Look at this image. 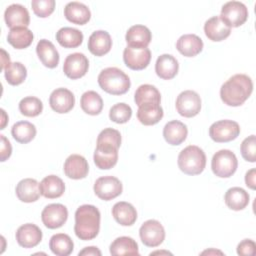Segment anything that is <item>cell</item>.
<instances>
[{
	"instance_id": "obj_9",
	"label": "cell",
	"mask_w": 256,
	"mask_h": 256,
	"mask_svg": "<svg viewBox=\"0 0 256 256\" xmlns=\"http://www.w3.org/2000/svg\"><path fill=\"white\" fill-rule=\"evenodd\" d=\"M177 112L186 118L196 116L201 110V98L193 90H185L181 92L176 99Z\"/></svg>"
},
{
	"instance_id": "obj_28",
	"label": "cell",
	"mask_w": 256,
	"mask_h": 256,
	"mask_svg": "<svg viewBox=\"0 0 256 256\" xmlns=\"http://www.w3.org/2000/svg\"><path fill=\"white\" fill-rule=\"evenodd\" d=\"M112 216L120 225L131 226L137 220V211L132 204L120 201L112 207Z\"/></svg>"
},
{
	"instance_id": "obj_10",
	"label": "cell",
	"mask_w": 256,
	"mask_h": 256,
	"mask_svg": "<svg viewBox=\"0 0 256 256\" xmlns=\"http://www.w3.org/2000/svg\"><path fill=\"white\" fill-rule=\"evenodd\" d=\"M93 189L98 198L110 201L122 193L123 186L121 181L114 176H102L95 181Z\"/></svg>"
},
{
	"instance_id": "obj_35",
	"label": "cell",
	"mask_w": 256,
	"mask_h": 256,
	"mask_svg": "<svg viewBox=\"0 0 256 256\" xmlns=\"http://www.w3.org/2000/svg\"><path fill=\"white\" fill-rule=\"evenodd\" d=\"M134 101L138 107L146 103L160 104L161 94L155 86L151 84H143L136 89L134 94Z\"/></svg>"
},
{
	"instance_id": "obj_24",
	"label": "cell",
	"mask_w": 256,
	"mask_h": 256,
	"mask_svg": "<svg viewBox=\"0 0 256 256\" xmlns=\"http://www.w3.org/2000/svg\"><path fill=\"white\" fill-rule=\"evenodd\" d=\"M188 135L187 126L178 120H172L165 124L163 128V137L165 141L173 146L180 145Z\"/></svg>"
},
{
	"instance_id": "obj_48",
	"label": "cell",
	"mask_w": 256,
	"mask_h": 256,
	"mask_svg": "<svg viewBox=\"0 0 256 256\" xmlns=\"http://www.w3.org/2000/svg\"><path fill=\"white\" fill-rule=\"evenodd\" d=\"M79 256H101V251L95 247V246H89V247H85L83 250H81L78 253Z\"/></svg>"
},
{
	"instance_id": "obj_14",
	"label": "cell",
	"mask_w": 256,
	"mask_h": 256,
	"mask_svg": "<svg viewBox=\"0 0 256 256\" xmlns=\"http://www.w3.org/2000/svg\"><path fill=\"white\" fill-rule=\"evenodd\" d=\"M94 151V163L101 170H108L114 167L118 161V148L109 144L96 143Z\"/></svg>"
},
{
	"instance_id": "obj_45",
	"label": "cell",
	"mask_w": 256,
	"mask_h": 256,
	"mask_svg": "<svg viewBox=\"0 0 256 256\" xmlns=\"http://www.w3.org/2000/svg\"><path fill=\"white\" fill-rule=\"evenodd\" d=\"M255 250H256V244L251 239H244L237 246V254L242 256L254 255Z\"/></svg>"
},
{
	"instance_id": "obj_18",
	"label": "cell",
	"mask_w": 256,
	"mask_h": 256,
	"mask_svg": "<svg viewBox=\"0 0 256 256\" xmlns=\"http://www.w3.org/2000/svg\"><path fill=\"white\" fill-rule=\"evenodd\" d=\"M4 20L10 29L15 27H27L30 23V16L27 8L21 4H11L4 12Z\"/></svg>"
},
{
	"instance_id": "obj_47",
	"label": "cell",
	"mask_w": 256,
	"mask_h": 256,
	"mask_svg": "<svg viewBox=\"0 0 256 256\" xmlns=\"http://www.w3.org/2000/svg\"><path fill=\"white\" fill-rule=\"evenodd\" d=\"M256 169L252 168L245 174V184L252 190L256 188Z\"/></svg>"
},
{
	"instance_id": "obj_7",
	"label": "cell",
	"mask_w": 256,
	"mask_h": 256,
	"mask_svg": "<svg viewBox=\"0 0 256 256\" xmlns=\"http://www.w3.org/2000/svg\"><path fill=\"white\" fill-rule=\"evenodd\" d=\"M220 18L231 28L243 25L248 18V9L240 1H229L221 8Z\"/></svg>"
},
{
	"instance_id": "obj_37",
	"label": "cell",
	"mask_w": 256,
	"mask_h": 256,
	"mask_svg": "<svg viewBox=\"0 0 256 256\" xmlns=\"http://www.w3.org/2000/svg\"><path fill=\"white\" fill-rule=\"evenodd\" d=\"M80 106L86 114L98 115L103 109V100L96 91L89 90L82 94Z\"/></svg>"
},
{
	"instance_id": "obj_50",
	"label": "cell",
	"mask_w": 256,
	"mask_h": 256,
	"mask_svg": "<svg viewBox=\"0 0 256 256\" xmlns=\"http://www.w3.org/2000/svg\"><path fill=\"white\" fill-rule=\"evenodd\" d=\"M1 114H2V122H1V128L0 129H4L7 121H8V116L6 115V112L4 109H1Z\"/></svg>"
},
{
	"instance_id": "obj_43",
	"label": "cell",
	"mask_w": 256,
	"mask_h": 256,
	"mask_svg": "<svg viewBox=\"0 0 256 256\" xmlns=\"http://www.w3.org/2000/svg\"><path fill=\"white\" fill-rule=\"evenodd\" d=\"M242 157L248 162L256 161V137L255 135H250L245 138L240 147Z\"/></svg>"
},
{
	"instance_id": "obj_27",
	"label": "cell",
	"mask_w": 256,
	"mask_h": 256,
	"mask_svg": "<svg viewBox=\"0 0 256 256\" xmlns=\"http://www.w3.org/2000/svg\"><path fill=\"white\" fill-rule=\"evenodd\" d=\"M177 50L186 57H194L203 50V41L196 34H184L176 42Z\"/></svg>"
},
{
	"instance_id": "obj_26",
	"label": "cell",
	"mask_w": 256,
	"mask_h": 256,
	"mask_svg": "<svg viewBox=\"0 0 256 256\" xmlns=\"http://www.w3.org/2000/svg\"><path fill=\"white\" fill-rule=\"evenodd\" d=\"M179 70L177 59L171 54L160 55L155 63V72L158 77L164 80L174 78Z\"/></svg>"
},
{
	"instance_id": "obj_5",
	"label": "cell",
	"mask_w": 256,
	"mask_h": 256,
	"mask_svg": "<svg viewBox=\"0 0 256 256\" xmlns=\"http://www.w3.org/2000/svg\"><path fill=\"white\" fill-rule=\"evenodd\" d=\"M237 167V157L228 149H221L212 157L211 169L213 173L220 178H229L236 172Z\"/></svg>"
},
{
	"instance_id": "obj_29",
	"label": "cell",
	"mask_w": 256,
	"mask_h": 256,
	"mask_svg": "<svg viewBox=\"0 0 256 256\" xmlns=\"http://www.w3.org/2000/svg\"><path fill=\"white\" fill-rule=\"evenodd\" d=\"M164 112L160 104L146 103L138 107L137 119L145 126L157 124L163 118Z\"/></svg>"
},
{
	"instance_id": "obj_33",
	"label": "cell",
	"mask_w": 256,
	"mask_h": 256,
	"mask_svg": "<svg viewBox=\"0 0 256 256\" xmlns=\"http://www.w3.org/2000/svg\"><path fill=\"white\" fill-rule=\"evenodd\" d=\"M56 40L64 48H76L83 42V33L72 27H62L56 33Z\"/></svg>"
},
{
	"instance_id": "obj_23",
	"label": "cell",
	"mask_w": 256,
	"mask_h": 256,
	"mask_svg": "<svg viewBox=\"0 0 256 256\" xmlns=\"http://www.w3.org/2000/svg\"><path fill=\"white\" fill-rule=\"evenodd\" d=\"M36 53L41 63L47 68H55L59 63V53L55 48L54 44L47 40L41 39L36 46Z\"/></svg>"
},
{
	"instance_id": "obj_8",
	"label": "cell",
	"mask_w": 256,
	"mask_h": 256,
	"mask_svg": "<svg viewBox=\"0 0 256 256\" xmlns=\"http://www.w3.org/2000/svg\"><path fill=\"white\" fill-rule=\"evenodd\" d=\"M139 236L145 246L157 247L165 239V229L159 221L150 219L141 225L139 229Z\"/></svg>"
},
{
	"instance_id": "obj_3",
	"label": "cell",
	"mask_w": 256,
	"mask_h": 256,
	"mask_svg": "<svg viewBox=\"0 0 256 256\" xmlns=\"http://www.w3.org/2000/svg\"><path fill=\"white\" fill-rule=\"evenodd\" d=\"M98 84L102 90L112 95L125 94L131 86L128 75L117 67L103 69L98 75Z\"/></svg>"
},
{
	"instance_id": "obj_40",
	"label": "cell",
	"mask_w": 256,
	"mask_h": 256,
	"mask_svg": "<svg viewBox=\"0 0 256 256\" xmlns=\"http://www.w3.org/2000/svg\"><path fill=\"white\" fill-rule=\"evenodd\" d=\"M43 110L42 101L34 96H27L19 102V111L22 115L27 117H36L41 114Z\"/></svg>"
},
{
	"instance_id": "obj_46",
	"label": "cell",
	"mask_w": 256,
	"mask_h": 256,
	"mask_svg": "<svg viewBox=\"0 0 256 256\" xmlns=\"http://www.w3.org/2000/svg\"><path fill=\"white\" fill-rule=\"evenodd\" d=\"M1 138V153H0V159L2 162L6 161L12 153V146L11 143L9 142V140L4 136V135H0Z\"/></svg>"
},
{
	"instance_id": "obj_22",
	"label": "cell",
	"mask_w": 256,
	"mask_h": 256,
	"mask_svg": "<svg viewBox=\"0 0 256 256\" xmlns=\"http://www.w3.org/2000/svg\"><path fill=\"white\" fill-rule=\"evenodd\" d=\"M152 39L151 31L144 25H133L131 26L125 35V40L128 46L145 48L147 47Z\"/></svg>"
},
{
	"instance_id": "obj_32",
	"label": "cell",
	"mask_w": 256,
	"mask_h": 256,
	"mask_svg": "<svg viewBox=\"0 0 256 256\" xmlns=\"http://www.w3.org/2000/svg\"><path fill=\"white\" fill-rule=\"evenodd\" d=\"M34 35L27 27H15L9 30L7 35L8 43L15 49H25L33 42Z\"/></svg>"
},
{
	"instance_id": "obj_16",
	"label": "cell",
	"mask_w": 256,
	"mask_h": 256,
	"mask_svg": "<svg viewBox=\"0 0 256 256\" xmlns=\"http://www.w3.org/2000/svg\"><path fill=\"white\" fill-rule=\"evenodd\" d=\"M16 240L23 248H33L41 242L42 231L33 223L23 224L16 231Z\"/></svg>"
},
{
	"instance_id": "obj_2",
	"label": "cell",
	"mask_w": 256,
	"mask_h": 256,
	"mask_svg": "<svg viewBox=\"0 0 256 256\" xmlns=\"http://www.w3.org/2000/svg\"><path fill=\"white\" fill-rule=\"evenodd\" d=\"M101 214L94 205L84 204L77 208L75 212L74 232L80 240L94 239L100 230Z\"/></svg>"
},
{
	"instance_id": "obj_21",
	"label": "cell",
	"mask_w": 256,
	"mask_h": 256,
	"mask_svg": "<svg viewBox=\"0 0 256 256\" xmlns=\"http://www.w3.org/2000/svg\"><path fill=\"white\" fill-rule=\"evenodd\" d=\"M64 16L73 24L84 25L90 20L91 12L85 4L78 1H72L67 3L64 7Z\"/></svg>"
},
{
	"instance_id": "obj_20",
	"label": "cell",
	"mask_w": 256,
	"mask_h": 256,
	"mask_svg": "<svg viewBox=\"0 0 256 256\" xmlns=\"http://www.w3.org/2000/svg\"><path fill=\"white\" fill-rule=\"evenodd\" d=\"M112 47V39L110 34L105 30L94 31L88 39V49L95 56H103L107 54Z\"/></svg>"
},
{
	"instance_id": "obj_17",
	"label": "cell",
	"mask_w": 256,
	"mask_h": 256,
	"mask_svg": "<svg viewBox=\"0 0 256 256\" xmlns=\"http://www.w3.org/2000/svg\"><path fill=\"white\" fill-rule=\"evenodd\" d=\"M63 170L68 178L79 180L88 175L89 165L85 157L82 155L72 154L65 160Z\"/></svg>"
},
{
	"instance_id": "obj_13",
	"label": "cell",
	"mask_w": 256,
	"mask_h": 256,
	"mask_svg": "<svg viewBox=\"0 0 256 256\" xmlns=\"http://www.w3.org/2000/svg\"><path fill=\"white\" fill-rule=\"evenodd\" d=\"M89 68L88 58L79 52L69 54L64 60L63 71L70 79H79L83 77Z\"/></svg>"
},
{
	"instance_id": "obj_30",
	"label": "cell",
	"mask_w": 256,
	"mask_h": 256,
	"mask_svg": "<svg viewBox=\"0 0 256 256\" xmlns=\"http://www.w3.org/2000/svg\"><path fill=\"white\" fill-rule=\"evenodd\" d=\"M39 188L42 196L48 199H54L63 195L65 184L60 177L56 175H48L42 179Z\"/></svg>"
},
{
	"instance_id": "obj_11",
	"label": "cell",
	"mask_w": 256,
	"mask_h": 256,
	"mask_svg": "<svg viewBox=\"0 0 256 256\" xmlns=\"http://www.w3.org/2000/svg\"><path fill=\"white\" fill-rule=\"evenodd\" d=\"M151 60V51L149 48H139L128 46L123 51V61L125 65L132 70L145 69Z\"/></svg>"
},
{
	"instance_id": "obj_4",
	"label": "cell",
	"mask_w": 256,
	"mask_h": 256,
	"mask_svg": "<svg viewBox=\"0 0 256 256\" xmlns=\"http://www.w3.org/2000/svg\"><path fill=\"white\" fill-rule=\"evenodd\" d=\"M178 167L187 175H198L206 166L205 152L196 145H189L178 155Z\"/></svg>"
},
{
	"instance_id": "obj_42",
	"label": "cell",
	"mask_w": 256,
	"mask_h": 256,
	"mask_svg": "<svg viewBox=\"0 0 256 256\" xmlns=\"http://www.w3.org/2000/svg\"><path fill=\"white\" fill-rule=\"evenodd\" d=\"M31 7L34 14L41 18L50 16L55 9L54 0H32Z\"/></svg>"
},
{
	"instance_id": "obj_25",
	"label": "cell",
	"mask_w": 256,
	"mask_h": 256,
	"mask_svg": "<svg viewBox=\"0 0 256 256\" xmlns=\"http://www.w3.org/2000/svg\"><path fill=\"white\" fill-rule=\"evenodd\" d=\"M15 192L18 199L25 203L35 202L39 199L41 195L39 183L36 179L33 178H25L19 181L16 186Z\"/></svg>"
},
{
	"instance_id": "obj_36",
	"label": "cell",
	"mask_w": 256,
	"mask_h": 256,
	"mask_svg": "<svg viewBox=\"0 0 256 256\" xmlns=\"http://www.w3.org/2000/svg\"><path fill=\"white\" fill-rule=\"evenodd\" d=\"M111 255H139L137 242L128 236L116 238L110 245Z\"/></svg>"
},
{
	"instance_id": "obj_15",
	"label": "cell",
	"mask_w": 256,
	"mask_h": 256,
	"mask_svg": "<svg viewBox=\"0 0 256 256\" xmlns=\"http://www.w3.org/2000/svg\"><path fill=\"white\" fill-rule=\"evenodd\" d=\"M49 104L52 110L57 113H68L75 104L74 94L67 88H57L52 91L49 97Z\"/></svg>"
},
{
	"instance_id": "obj_6",
	"label": "cell",
	"mask_w": 256,
	"mask_h": 256,
	"mask_svg": "<svg viewBox=\"0 0 256 256\" xmlns=\"http://www.w3.org/2000/svg\"><path fill=\"white\" fill-rule=\"evenodd\" d=\"M240 134V126L233 120H219L214 122L209 128L210 138L218 143L230 142Z\"/></svg>"
},
{
	"instance_id": "obj_34",
	"label": "cell",
	"mask_w": 256,
	"mask_h": 256,
	"mask_svg": "<svg viewBox=\"0 0 256 256\" xmlns=\"http://www.w3.org/2000/svg\"><path fill=\"white\" fill-rule=\"evenodd\" d=\"M49 248L57 256H68L74 249V243L69 235L57 233L50 238Z\"/></svg>"
},
{
	"instance_id": "obj_44",
	"label": "cell",
	"mask_w": 256,
	"mask_h": 256,
	"mask_svg": "<svg viewBox=\"0 0 256 256\" xmlns=\"http://www.w3.org/2000/svg\"><path fill=\"white\" fill-rule=\"evenodd\" d=\"M96 143L110 144L119 148L121 145V134L116 129L105 128L99 133Z\"/></svg>"
},
{
	"instance_id": "obj_1",
	"label": "cell",
	"mask_w": 256,
	"mask_h": 256,
	"mask_svg": "<svg viewBox=\"0 0 256 256\" xmlns=\"http://www.w3.org/2000/svg\"><path fill=\"white\" fill-rule=\"evenodd\" d=\"M253 82L246 74H235L220 88V97L224 104L232 107L241 106L251 95Z\"/></svg>"
},
{
	"instance_id": "obj_41",
	"label": "cell",
	"mask_w": 256,
	"mask_h": 256,
	"mask_svg": "<svg viewBox=\"0 0 256 256\" xmlns=\"http://www.w3.org/2000/svg\"><path fill=\"white\" fill-rule=\"evenodd\" d=\"M132 116L131 107L123 102L117 103L110 108L109 118L117 124H124L130 120Z\"/></svg>"
},
{
	"instance_id": "obj_49",
	"label": "cell",
	"mask_w": 256,
	"mask_h": 256,
	"mask_svg": "<svg viewBox=\"0 0 256 256\" xmlns=\"http://www.w3.org/2000/svg\"><path fill=\"white\" fill-rule=\"evenodd\" d=\"M1 52H2V57H1V60H2V66H1V69L4 70L11 62H10V57H9V54L6 53V51L4 49H1Z\"/></svg>"
},
{
	"instance_id": "obj_19",
	"label": "cell",
	"mask_w": 256,
	"mask_h": 256,
	"mask_svg": "<svg viewBox=\"0 0 256 256\" xmlns=\"http://www.w3.org/2000/svg\"><path fill=\"white\" fill-rule=\"evenodd\" d=\"M204 32L208 39L214 42H219L230 35L231 28L220 18V16H213L205 22Z\"/></svg>"
},
{
	"instance_id": "obj_31",
	"label": "cell",
	"mask_w": 256,
	"mask_h": 256,
	"mask_svg": "<svg viewBox=\"0 0 256 256\" xmlns=\"http://www.w3.org/2000/svg\"><path fill=\"white\" fill-rule=\"evenodd\" d=\"M249 199L250 196L248 192L241 187L229 188L224 195L226 206L234 211H240L246 208L249 204Z\"/></svg>"
},
{
	"instance_id": "obj_39",
	"label": "cell",
	"mask_w": 256,
	"mask_h": 256,
	"mask_svg": "<svg viewBox=\"0 0 256 256\" xmlns=\"http://www.w3.org/2000/svg\"><path fill=\"white\" fill-rule=\"evenodd\" d=\"M3 71L6 81L13 86L20 85L27 77V69L21 62H11Z\"/></svg>"
},
{
	"instance_id": "obj_38",
	"label": "cell",
	"mask_w": 256,
	"mask_h": 256,
	"mask_svg": "<svg viewBox=\"0 0 256 256\" xmlns=\"http://www.w3.org/2000/svg\"><path fill=\"white\" fill-rule=\"evenodd\" d=\"M37 130L34 124L28 121H18L11 128L13 138L22 144L29 143L36 136Z\"/></svg>"
},
{
	"instance_id": "obj_12",
	"label": "cell",
	"mask_w": 256,
	"mask_h": 256,
	"mask_svg": "<svg viewBox=\"0 0 256 256\" xmlns=\"http://www.w3.org/2000/svg\"><path fill=\"white\" fill-rule=\"evenodd\" d=\"M68 218V210L66 206L60 203H52L47 205L41 212L43 224L49 229H57L62 227Z\"/></svg>"
}]
</instances>
